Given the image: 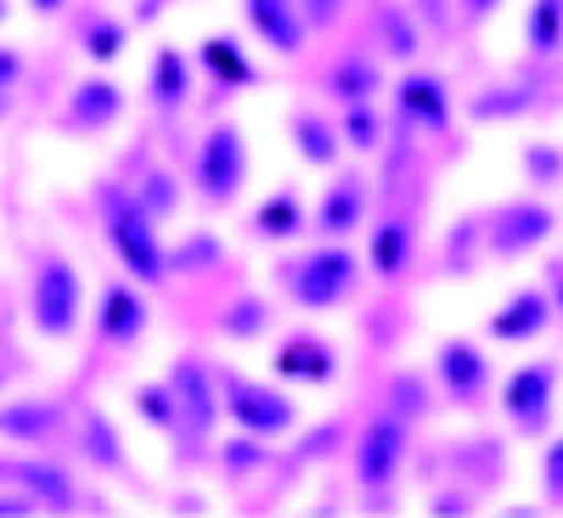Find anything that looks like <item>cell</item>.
<instances>
[{
	"mask_svg": "<svg viewBox=\"0 0 563 518\" xmlns=\"http://www.w3.org/2000/svg\"><path fill=\"white\" fill-rule=\"evenodd\" d=\"M102 214H108V243L124 260V271L135 282H164L169 271H164V249L153 238V220L135 209V198L124 186H102Z\"/></svg>",
	"mask_w": 563,
	"mask_h": 518,
	"instance_id": "cell-1",
	"label": "cell"
},
{
	"mask_svg": "<svg viewBox=\"0 0 563 518\" xmlns=\"http://www.w3.org/2000/svg\"><path fill=\"white\" fill-rule=\"evenodd\" d=\"M282 276H288V294H294L305 310H333V305L350 299L361 265H355V254H344V249H316V254H305L299 265H288Z\"/></svg>",
	"mask_w": 563,
	"mask_h": 518,
	"instance_id": "cell-2",
	"label": "cell"
},
{
	"mask_svg": "<svg viewBox=\"0 0 563 518\" xmlns=\"http://www.w3.org/2000/svg\"><path fill=\"white\" fill-rule=\"evenodd\" d=\"M225 417L238 422L243 434H254V440H276V434L294 429L299 411H294V400L282 389L249 384V378H238V372H225Z\"/></svg>",
	"mask_w": 563,
	"mask_h": 518,
	"instance_id": "cell-3",
	"label": "cell"
},
{
	"mask_svg": "<svg viewBox=\"0 0 563 518\" xmlns=\"http://www.w3.org/2000/svg\"><path fill=\"white\" fill-rule=\"evenodd\" d=\"M29 316L45 339H68L79 321V271L68 260H45L34 271V294H29Z\"/></svg>",
	"mask_w": 563,
	"mask_h": 518,
	"instance_id": "cell-4",
	"label": "cell"
},
{
	"mask_svg": "<svg viewBox=\"0 0 563 518\" xmlns=\"http://www.w3.org/2000/svg\"><path fill=\"white\" fill-rule=\"evenodd\" d=\"M243 180H249L243 130H238V124L209 130L203 147H198V186H203V198H209V203H231V198L243 192Z\"/></svg>",
	"mask_w": 563,
	"mask_h": 518,
	"instance_id": "cell-5",
	"label": "cell"
},
{
	"mask_svg": "<svg viewBox=\"0 0 563 518\" xmlns=\"http://www.w3.org/2000/svg\"><path fill=\"white\" fill-rule=\"evenodd\" d=\"M400 462H406V417L395 411H378L361 429V445H355V480L366 491H384L395 474H400Z\"/></svg>",
	"mask_w": 563,
	"mask_h": 518,
	"instance_id": "cell-6",
	"label": "cell"
},
{
	"mask_svg": "<svg viewBox=\"0 0 563 518\" xmlns=\"http://www.w3.org/2000/svg\"><path fill=\"white\" fill-rule=\"evenodd\" d=\"M552 395H558V366L552 361H525L501 384V411L519 422V429H541V422L552 417Z\"/></svg>",
	"mask_w": 563,
	"mask_h": 518,
	"instance_id": "cell-7",
	"label": "cell"
},
{
	"mask_svg": "<svg viewBox=\"0 0 563 518\" xmlns=\"http://www.w3.org/2000/svg\"><path fill=\"white\" fill-rule=\"evenodd\" d=\"M169 400H175V422H186V434H209L214 417H220V395L203 361H175L169 372Z\"/></svg>",
	"mask_w": 563,
	"mask_h": 518,
	"instance_id": "cell-8",
	"label": "cell"
},
{
	"mask_svg": "<svg viewBox=\"0 0 563 518\" xmlns=\"http://www.w3.org/2000/svg\"><path fill=\"white\" fill-rule=\"evenodd\" d=\"M0 480H12L23 496H34L40 507H52V513L79 507V491L68 480V467L45 462V456H12V462H0Z\"/></svg>",
	"mask_w": 563,
	"mask_h": 518,
	"instance_id": "cell-9",
	"label": "cell"
},
{
	"mask_svg": "<svg viewBox=\"0 0 563 518\" xmlns=\"http://www.w3.org/2000/svg\"><path fill=\"white\" fill-rule=\"evenodd\" d=\"M547 231H552V209H541V203H507L490 220V254L496 260H512V254L536 249Z\"/></svg>",
	"mask_w": 563,
	"mask_h": 518,
	"instance_id": "cell-10",
	"label": "cell"
},
{
	"mask_svg": "<svg viewBox=\"0 0 563 518\" xmlns=\"http://www.w3.org/2000/svg\"><path fill=\"white\" fill-rule=\"evenodd\" d=\"M434 366H440V384H445V395H451L456 406H474V400L490 389V366H485V355H479L474 344H462V339L440 344Z\"/></svg>",
	"mask_w": 563,
	"mask_h": 518,
	"instance_id": "cell-11",
	"label": "cell"
},
{
	"mask_svg": "<svg viewBox=\"0 0 563 518\" xmlns=\"http://www.w3.org/2000/svg\"><path fill=\"white\" fill-rule=\"evenodd\" d=\"M541 327H552V299L541 288H525V294H512L496 316H490V339L496 344H525L536 339Z\"/></svg>",
	"mask_w": 563,
	"mask_h": 518,
	"instance_id": "cell-12",
	"label": "cell"
},
{
	"mask_svg": "<svg viewBox=\"0 0 563 518\" xmlns=\"http://www.w3.org/2000/svg\"><path fill=\"white\" fill-rule=\"evenodd\" d=\"M276 378H288V384H333V372H339V355L327 350L316 333H299L276 350Z\"/></svg>",
	"mask_w": 563,
	"mask_h": 518,
	"instance_id": "cell-13",
	"label": "cell"
},
{
	"mask_svg": "<svg viewBox=\"0 0 563 518\" xmlns=\"http://www.w3.org/2000/svg\"><path fill=\"white\" fill-rule=\"evenodd\" d=\"M395 108H400V124H422V130H445L451 124V90L429 74H411L400 79L395 90Z\"/></svg>",
	"mask_w": 563,
	"mask_h": 518,
	"instance_id": "cell-14",
	"label": "cell"
},
{
	"mask_svg": "<svg viewBox=\"0 0 563 518\" xmlns=\"http://www.w3.org/2000/svg\"><path fill=\"white\" fill-rule=\"evenodd\" d=\"M361 220H366V180L339 175L333 186H327L321 209H316V225L327 231V238H350V231H361Z\"/></svg>",
	"mask_w": 563,
	"mask_h": 518,
	"instance_id": "cell-15",
	"label": "cell"
},
{
	"mask_svg": "<svg viewBox=\"0 0 563 518\" xmlns=\"http://www.w3.org/2000/svg\"><path fill=\"white\" fill-rule=\"evenodd\" d=\"M97 327H102L108 344H135L141 339V327H147V305H141V294L130 288V282H108V288H102Z\"/></svg>",
	"mask_w": 563,
	"mask_h": 518,
	"instance_id": "cell-16",
	"label": "cell"
},
{
	"mask_svg": "<svg viewBox=\"0 0 563 518\" xmlns=\"http://www.w3.org/2000/svg\"><path fill=\"white\" fill-rule=\"evenodd\" d=\"M243 7H249V23H254V34L271 45V52L294 57L299 45H305V18L288 7V0H243Z\"/></svg>",
	"mask_w": 563,
	"mask_h": 518,
	"instance_id": "cell-17",
	"label": "cell"
},
{
	"mask_svg": "<svg viewBox=\"0 0 563 518\" xmlns=\"http://www.w3.org/2000/svg\"><path fill=\"white\" fill-rule=\"evenodd\" d=\"M119 113H124V90L108 85V79H90V85H79L74 97H68L63 124H68V130H108Z\"/></svg>",
	"mask_w": 563,
	"mask_h": 518,
	"instance_id": "cell-18",
	"label": "cell"
},
{
	"mask_svg": "<svg viewBox=\"0 0 563 518\" xmlns=\"http://www.w3.org/2000/svg\"><path fill=\"white\" fill-rule=\"evenodd\" d=\"M63 422V406L52 400H18V406H0V434L7 440H45Z\"/></svg>",
	"mask_w": 563,
	"mask_h": 518,
	"instance_id": "cell-19",
	"label": "cell"
},
{
	"mask_svg": "<svg viewBox=\"0 0 563 518\" xmlns=\"http://www.w3.org/2000/svg\"><path fill=\"white\" fill-rule=\"evenodd\" d=\"M198 57H203V68H209L220 85H260V68L243 57V45L231 40V34L203 40V45H198Z\"/></svg>",
	"mask_w": 563,
	"mask_h": 518,
	"instance_id": "cell-20",
	"label": "cell"
},
{
	"mask_svg": "<svg viewBox=\"0 0 563 518\" xmlns=\"http://www.w3.org/2000/svg\"><path fill=\"white\" fill-rule=\"evenodd\" d=\"M186 97H192V68H186V57L175 52V45H158V57H153V102L158 108H180Z\"/></svg>",
	"mask_w": 563,
	"mask_h": 518,
	"instance_id": "cell-21",
	"label": "cell"
},
{
	"mask_svg": "<svg viewBox=\"0 0 563 518\" xmlns=\"http://www.w3.org/2000/svg\"><path fill=\"white\" fill-rule=\"evenodd\" d=\"M372 271L378 276H400L411 265V225L406 220H384L378 231H372Z\"/></svg>",
	"mask_w": 563,
	"mask_h": 518,
	"instance_id": "cell-22",
	"label": "cell"
},
{
	"mask_svg": "<svg viewBox=\"0 0 563 518\" xmlns=\"http://www.w3.org/2000/svg\"><path fill=\"white\" fill-rule=\"evenodd\" d=\"M378 85H384V74H378V63H372V57H344L333 68V97L344 108L350 102H372V97H378Z\"/></svg>",
	"mask_w": 563,
	"mask_h": 518,
	"instance_id": "cell-23",
	"label": "cell"
},
{
	"mask_svg": "<svg viewBox=\"0 0 563 518\" xmlns=\"http://www.w3.org/2000/svg\"><path fill=\"white\" fill-rule=\"evenodd\" d=\"M79 445H85V456L97 462V467H124V445H119V429L108 422V411H85V429H79Z\"/></svg>",
	"mask_w": 563,
	"mask_h": 518,
	"instance_id": "cell-24",
	"label": "cell"
},
{
	"mask_svg": "<svg viewBox=\"0 0 563 518\" xmlns=\"http://www.w3.org/2000/svg\"><path fill=\"white\" fill-rule=\"evenodd\" d=\"M225 260V249H220V238L214 231H192L175 254H164V271H175V276H198V271H214Z\"/></svg>",
	"mask_w": 563,
	"mask_h": 518,
	"instance_id": "cell-25",
	"label": "cell"
},
{
	"mask_svg": "<svg viewBox=\"0 0 563 518\" xmlns=\"http://www.w3.org/2000/svg\"><path fill=\"white\" fill-rule=\"evenodd\" d=\"M254 231H260V238H299V231H305V209H299V198H294V192L265 198L260 214H254Z\"/></svg>",
	"mask_w": 563,
	"mask_h": 518,
	"instance_id": "cell-26",
	"label": "cell"
},
{
	"mask_svg": "<svg viewBox=\"0 0 563 518\" xmlns=\"http://www.w3.org/2000/svg\"><path fill=\"white\" fill-rule=\"evenodd\" d=\"M294 141H299V158H310V164H333V158H339L333 124L316 119V113H299V119H294Z\"/></svg>",
	"mask_w": 563,
	"mask_h": 518,
	"instance_id": "cell-27",
	"label": "cell"
},
{
	"mask_svg": "<svg viewBox=\"0 0 563 518\" xmlns=\"http://www.w3.org/2000/svg\"><path fill=\"white\" fill-rule=\"evenodd\" d=\"M79 45H85V57L113 63V57L124 52V23H113V18H90V23L79 29Z\"/></svg>",
	"mask_w": 563,
	"mask_h": 518,
	"instance_id": "cell-28",
	"label": "cell"
},
{
	"mask_svg": "<svg viewBox=\"0 0 563 518\" xmlns=\"http://www.w3.org/2000/svg\"><path fill=\"white\" fill-rule=\"evenodd\" d=\"M563 0H536L530 7V52H541V57H552L558 52V34H563Z\"/></svg>",
	"mask_w": 563,
	"mask_h": 518,
	"instance_id": "cell-29",
	"label": "cell"
},
{
	"mask_svg": "<svg viewBox=\"0 0 563 518\" xmlns=\"http://www.w3.org/2000/svg\"><path fill=\"white\" fill-rule=\"evenodd\" d=\"M265 321H271L265 299H238V305L220 316V333H225V339H260V333H265Z\"/></svg>",
	"mask_w": 563,
	"mask_h": 518,
	"instance_id": "cell-30",
	"label": "cell"
},
{
	"mask_svg": "<svg viewBox=\"0 0 563 518\" xmlns=\"http://www.w3.org/2000/svg\"><path fill=\"white\" fill-rule=\"evenodd\" d=\"M130 198H135V209L147 214V220H164V214L175 209V180H169V175H153L147 186H135Z\"/></svg>",
	"mask_w": 563,
	"mask_h": 518,
	"instance_id": "cell-31",
	"label": "cell"
},
{
	"mask_svg": "<svg viewBox=\"0 0 563 518\" xmlns=\"http://www.w3.org/2000/svg\"><path fill=\"white\" fill-rule=\"evenodd\" d=\"M265 456H271V451L249 434V440H231V445L220 451V467H225L231 480H243V474H254V467H265Z\"/></svg>",
	"mask_w": 563,
	"mask_h": 518,
	"instance_id": "cell-32",
	"label": "cell"
},
{
	"mask_svg": "<svg viewBox=\"0 0 563 518\" xmlns=\"http://www.w3.org/2000/svg\"><path fill=\"white\" fill-rule=\"evenodd\" d=\"M344 141H350V147H361V153L378 147V113H372V102H350V113H344Z\"/></svg>",
	"mask_w": 563,
	"mask_h": 518,
	"instance_id": "cell-33",
	"label": "cell"
},
{
	"mask_svg": "<svg viewBox=\"0 0 563 518\" xmlns=\"http://www.w3.org/2000/svg\"><path fill=\"white\" fill-rule=\"evenodd\" d=\"M536 102V90H485L474 102V119H507V113H525Z\"/></svg>",
	"mask_w": 563,
	"mask_h": 518,
	"instance_id": "cell-34",
	"label": "cell"
},
{
	"mask_svg": "<svg viewBox=\"0 0 563 518\" xmlns=\"http://www.w3.org/2000/svg\"><path fill=\"white\" fill-rule=\"evenodd\" d=\"M384 45H389V57H417V29L400 7H384Z\"/></svg>",
	"mask_w": 563,
	"mask_h": 518,
	"instance_id": "cell-35",
	"label": "cell"
},
{
	"mask_svg": "<svg viewBox=\"0 0 563 518\" xmlns=\"http://www.w3.org/2000/svg\"><path fill=\"white\" fill-rule=\"evenodd\" d=\"M135 411L153 422V429H175V400L169 389H135Z\"/></svg>",
	"mask_w": 563,
	"mask_h": 518,
	"instance_id": "cell-36",
	"label": "cell"
},
{
	"mask_svg": "<svg viewBox=\"0 0 563 518\" xmlns=\"http://www.w3.org/2000/svg\"><path fill=\"white\" fill-rule=\"evenodd\" d=\"M422 406H429V389H422L417 378H395L389 384V411L395 417H417Z\"/></svg>",
	"mask_w": 563,
	"mask_h": 518,
	"instance_id": "cell-37",
	"label": "cell"
},
{
	"mask_svg": "<svg viewBox=\"0 0 563 518\" xmlns=\"http://www.w3.org/2000/svg\"><path fill=\"white\" fill-rule=\"evenodd\" d=\"M299 7H305V23H316V29H333V23L344 18L350 0H299Z\"/></svg>",
	"mask_w": 563,
	"mask_h": 518,
	"instance_id": "cell-38",
	"label": "cell"
},
{
	"mask_svg": "<svg viewBox=\"0 0 563 518\" xmlns=\"http://www.w3.org/2000/svg\"><path fill=\"white\" fill-rule=\"evenodd\" d=\"M525 169H530L541 186H552V180H558V147H530V153H525Z\"/></svg>",
	"mask_w": 563,
	"mask_h": 518,
	"instance_id": "cell-39",
	"label": "cell"
},
{
	"mask_svg": "<svg viewBox=\"0 0 563 518\" xmlns=\"http://www.w3.org/2000/svg\"><path fill=\"white\" fill-rule=\"evenodd\" d=\"M541 480H547V502H563V451L552 445L541 462Z\"/></svg>",
	"mask_w": 563,
	"mask_h": 518,
	"instance_id": "cell-40",
	"label": "cell"
},
{
	"mask_svg": "<svg viewBox=\"0 0 563 518\" xmlns=\"http://www.w3.org/2000/svg\"><path fill=\"white\" fill-rule=\"evenodd\" d=\"M0 513H7V518H23V513H40V502L18 491V496H0Z\"/></svg>",
	"mask_w": 563,
	"mask_h": 518,
	"instance_id": "cell-41",
	"label": "cell"
},
{
	"mask_svg": "<svg viewBox=\"0 0 563 518\" xmlns=\"http://www.w3.org/2000/svg\"><path fill=\"white\" fill-rule=\"evenodd\" d=\"M429 513H467V496L445 491V496H434V502H429Z\"/></svg>",
	"mask_w": 563,
	"mask_h": 518,
	"instance_id": "cell-42",
	"label": "cell"
},
{
	"mask_svg": "<svg viewBox=\"0 0 563 518\" xmlns=\"http://www.w3.org/2000/svg\"><path fill=\"white\" fill-rule=\"evenodd\" d=\"M333 440H339V429H321V434H310V440L299 445V456H316V451H327Z\"/></svg>",
	"mask_w": 563,
	"mask_h": 518,
	"instance_id": "cell-43",
	"label": "cell"
},
{
	"mask_svg": "<svg viewBox=\"0 0 563 518\" xmlns=\"http://www.w3.org/2000/svg\"><path fill=\"white\" fill-rule=\"evenodd\" d=\"M23 74V63H18V52H0V90H7L12 79Z\"/></svg>",
	"mask_w": 563,
	"mask_h": 518,
	"instance_id": "cell-44",
	"label": "cell"
},
{
	"mask_svg": "<svg viewBox=\"0 0 563 518\" xmlns=\"http://www.w3.org/2000/svg\"><path fill=\"white\" fill-rule=\"evenodd\" d=\"M462 7L474 12V18H485V12H496V7H501V0H462Z\"/></svg>",
	"mask_w": 563,
	"mask_h": 518,
	"instance_id": "cell-45",
	"label": "cell"
},
{
	"mask_svg": "<svg viewBox=\"0 0 563 518\" xmlns=\"http://www.w3.org/2000/svg\"><path fill=\"white\" fill-rule=\"evenodd\" d=\"M34 12H63V0H29Z\"/></svg>",
	"mask_w": 563,
	"mask_h": 518,
	"instance_id": "cell-46",
	"label": "cell"
},
{
	"mask_svg": "<svg viewBox=\"0 0 563 518\" xmlns=\"http://www.w3.org/2000/svg\"><path fill=\"white\" fill-rule=\"evenodd\" d=\"M0 18H7V0H0Z\"/></svg>",
	"mask_w": 563,
	"mask_h": 518,
	"instance_id": "cell-47",
	"label": "cell"
}]
</instances>
